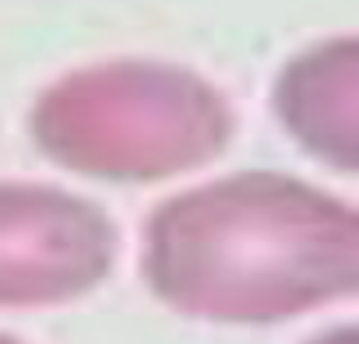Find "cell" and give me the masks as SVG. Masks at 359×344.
Instances as JSON below:
<instances>
[{
  "instance_id": "cell-3",
  "label": "cell",
  "mask_w": 359,
  "mask_h": 344,
  "mask_svg": "<svg viewBox=\"0 0 359 344\" xmlns=\"http://www.w3.org/2000/svg\"><path fill=\"white\" fill-rule=\"evenodd\" d=\"M116 253L109 218L60 190L0 183V306H53L95 288Z\"/></svg>"
},
{
  "instance_id": "cell-1",
  "label": "cell",
  "mask_w": 359,
  "mask_h": 344,
  "mask_svg": "<svg viewBox=\"0 0 359 344\" xmlns=\"http://www.w3.org/2000/svg\"><path fill=\"white\" fill-rule=\"evenodd\" d=\"M355 211L299 180L250 172L155 211L144 278L172 309L275 323L355 292Z\"/></svg>"
},
{
  "instance_id": "cell-2",
  "label": "cell",
  "mask_w": 359,
  "mask_h": 344,
  "mask_svg": "<svg viewBox=\"0 0 359 344\" xmlns=\"http://www.w3.org/2000/svg\"><path fill=\"white\" fill-rule=\"evenodd\" d=\"M32 134L74 172L134 183L212 162L233 134V113L191 71L127 60L53 85L32 113Z\"/></svg>"
},
{
  "instance_id": "cell-6",
  "label": "cell",
  "mask_w": 359,
  "mask_h": 344,
  "mask_svg": "<svg viewBox=\"0 0 359 344\" xmlns=\"http://www.w3.org/2000/svg\"><path fill=\"white\" fill-rule=\"evenodd\" d=\"M0 344H15V341H4V337H0Z\"/></svg>"
},
{
  "instance_id": "cell-5",
  "label": "cell",
  "mask_w": 359,
  "mask_h": 344,
  "mask_svg": "<svg viewBox=\"0 0 359 344\" xmlns=\"http://www.w3.org/2000/svg\"><path fill=\"white\" fill-rule=\"evenodd\" d=\"M313 344H355V330H334V334H327Z\"/></svg>"
},
{
  "instance_id": "cell-4",
  "label": "cell",
  "mask_w": 359,
  "mask_h": 344,
  "mask_svg": "<svg viewBox=\"0 0 359 344\" xmlns=\"http://www.w3.org/2000/svg\"><path fill=\"white\" fill-rule=\"evenodd\" d=\"M282 123L327 165L355 169V39L296 57L275 88Z\"/></svg>"
}]
</instances>
